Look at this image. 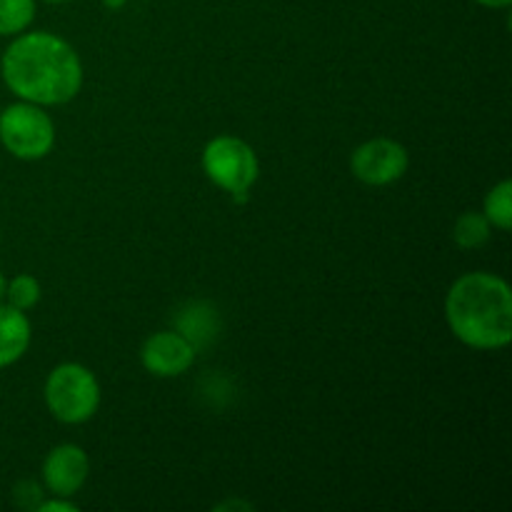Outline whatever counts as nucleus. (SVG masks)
Here are the masks:
<instances>
[{
  "instance_id": "17",
  "label": "nucleus",
  "mask_w": 512,
  "mask_h": 512,
  "mask_svg": "<svg viewBox=\"0 0 512 512\" xmlns=\"http://www.w3.org/2000/svg\"><path fill=\"white\" fill-rule=\"evenodd\" d=\"M5 278H3V273H0V303H3V298H5Z\"/></svg>"
},
{
  "instance_id": "13",
  "label": "nucleus",
  "mask_w": 512,
  "mask_h": 512,
  "mask_svg": "<svg viewBox=\"0 0 512 512\" xmlns=\"http://www.w3.org/2000/svg\"><path fill=\"white\" fill-rule=\"evenodd\" d=\"M5 300L8 305L18 310H30L38 305L40 300V283L33 275H15L8 285H5Z\"/></svg>"
},
{
  "instance_id": "16",
  "label": "nucleus",
  "mask_w": 512,
  "mask_h": 512,
  "mask_svg": "<svg viewBox=\"0 0 512 512\" xmlns=\"http://www.w3.org/2000/svg\"><path fill=\"white\" fill-rule=\"evenodd\" d=\"M105 5H108V8H113V10H118V8H123L125 3H128V0H103Z\"/></svg>"
},
{
  "instance_id": "18",
  "label": "nucleus",
  "mask_w": 512,
  "mask_h": 512,
  "mask_svg": "<svg viewBox=\"0 0 512 512\" xmlns=\"http://www.w3.org/2000/svg\"><path fill=\"white\" fill-rule=\"evenodd\" d=\"M45 3H68V0H45Z\"/></svg>"
},
{
  "instance_id": "11",
  "label": "nucleus",
  "mask_w": 512,
  "mask_h": 512,
  "mask_svg": "<svg viewBox=\"0 0 512 512\" xmlns=\"http://www.w3.org/2000/svg\"><path fill=\"white\" fill-rule=\"evenodd\" d=\"M485 218L500 230L512 228V183L503 180L485 195Z\"/></svg>"
},
{
  "instance_id": "3",
  "label": "nucleus",
  "mask_w": 512,
  "mask_h": 512,
  "mask_svg": "<svg viewBox=\"0 0 512 512\" xmlns=\"http://www.w3.org/2000/svg\"><path fill=\"white\" fill-rule=\"evenodd\" d=\"M43 395L53 418L68 425L90 420L100 405L98 378L78 363L58 365L45 380Z\"/></svg>"
},
{
  "instance_id": "4",
  "label": "nucleus",
  "mask_w": 512,
  "mask_h": 512,
  "mask_svg": "<svg viewBox=\"0 0 512 512\" xmlns=\"http://www.w3.org/2000/svg\"><path fill=\"white\" fill-rule=\"evenodd\" d=\"M0 143L15 158L40 160L53 150L55 125L40 105L20 100L0 113Z\"/></svg>"
},
{
  "instance_id": "9",
  "label": "nucleus",
  "mask_w": 512,
  "mask_h": 512,
  "mask_svg": "<svg viewBox=\"0 0 512 512\" xmlns=\"http://www.w3.org/2000/svg\"><path fill=\"white\" fill-rule=\"evenodd\" d=\"M30 345V320L25 310L0 303V368L18 363Z\"/></svg>"
},
{
  "instance_id": "14",
  "label": "nucleus",
  "mask_w": 512,
  "mask_h": 512,
  "mask_svg": "<svg viewBox=\"0 0 512 512\" xmlns=\"http://www.w3.org/2000/svg\"><path fill=\"white\" fill-rule=\"evenodd\" d=\"M40 512H78V505L70 503V500H48V503H40L38 505Z\"/></svg>"
},
{
  "instance_id": "8",
  "label": "nucleus",
  "mask_w": 512,
  "mask_h": 512,
  "mask_svg": "<svg viewBox=\"0 0 512 512\" xmlns=\"http://www.w3.org/2000/svg\"><path fill=\"white\" fill-rule=\"evenodd\" d=\"M90 473V460L78 445H58L43 463V483L55 498H73L85 485Z\"/></svg>"
},
{
  "instance_id": "6",
  "label": "nucleus",
  "mask_w": 512,
  "mask_h": 512,
  "mask_svg": "<svg viewBox=\"0 0 512 512\" xmlns=\"http://www.w3.org/2000/svg\"><path fill=\"white\" fill-rule=\"evenodd\" d=\"M408 165V150L390 138L368 140V143L355 150L353 160H350L355 178L365 185H375V188L403 178Z\"/></svg>"
},
{
  "instance_id": "1",
  "label": "nucleus",
  "mask_w": 512,
  "mask_h": 512,
  "mask_svg": "<svg viewBox=\"0 0 512 512\" xmlns=\"http://www.w3.org/2000/svg\"><path fill=\"white\" fill-rule=\"evenodd\" d=\"M5 85L25 103L63 105L80 93L83 65L68 40L53 33H20L0 60Z\"/></svg>"
},
{
  "instance_id": "7",
  "label": "nucleus",
  "mask_w": 512,
  "mask_h": 512,
  "mask_svg": "<svg viewBox=\"0 0 512 512\" xmlns=\"http://www.w3.org/2000/svg\"><path fill=\"white\" fill-rule=\"evenodd\" d=\"M140 360L148 373L158 378H175L183 375L195 360V345L185 335L163 330V333L150 335L140 350Z\"/></svg>"
},
{
  "instance_id": "12",
  "label": "nucleus",
  "mask_w": 512,
  "mask_h": 512,
  "mask_svg": "<svg viewBox=\"0 0 512 512\" xmlns=\"http://www.w3.org/2000/svg\"><path fill=\"white\" fill-rule=\"evenodd\" d=\"M35 18V0H0V35H20Z\"/></svg>"
},
{
  "instance_id": "5",
  "label": "nucleus",
  "mask_w": 512,
  "mask_h": 512,
  "mask_svg": "<svg viewBox=\"0 0 512 512\" xmlns=\"http://www.w3.org/2000/svg\"><path fill=\"white\" fill-rule=\"evenodd\" d=\"M203 170L225 193H248L250 185L258 180L260 165L245 140L233 135H218L203 150Z\"/></svg>"
},
{
  "instance_id": "10",
  "label": "nucleus",
  "mask_w": 512,
  "mask_h": 512,
  "mask_svg": "<svg viewBox=\"0 0 512 512\" xmlns=\"http://www.w3.org/2000/svg\"><path fill=\"white\" fill-rule=\"evenodd\" d=\"M453 238L465 250L480 248L490 238V220L483 213H463L455 220Z\"/></svg>"
},
{
  "instance_id": "15",
  "label": "nucleus",
  "mask_w": 512,
  "mask_h": 512,
  "mask_svg": "<svg viewBox=\"0 0 512 512\" xmlns=\"http://www.w3.org/2000/svg\"><path fill=\"white\" fill-rule=\"evenodd\" d=\"M475 3L485 5V8H508L512 0H475Z\"/></svg>"
},
{
  "instance_id": "2",
  "label": "nucleus",
  "mask_w": 512,
  "mask_h": 512,
  "mask_svg": "<svg viewBox=\"0 0 512 512\" xmlns=\"http://www.w3.org/2000/svg\"><path fill=\"white\" fill-rule=\"evenodd\" d=\"M445 318L460 343L475 350H500L512 340L510 285L493 273H468L445 298Z\"/></svg>"
}]
</instances>
